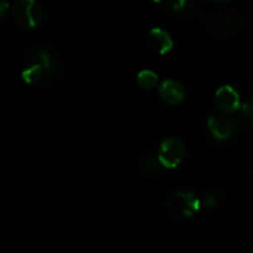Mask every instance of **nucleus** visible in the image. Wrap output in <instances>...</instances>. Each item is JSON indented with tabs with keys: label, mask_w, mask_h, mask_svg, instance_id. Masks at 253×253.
I'll use <instances>...</instances> for the list:
<instances>
[{
	"label": "nucleus",
	"mask_w": 253,
	"mask_h": 253,
	"mask_svg": "<svg viewBox=\"0 0 253 253\" xmlns=\"http://www.w3.org/2000/svg\"><path fill=\"white\" fill-rule=\"evenodd\" d=\"M26 63L36 64L42 71V81L44 84L56 83V79L62 76L63 63L56 48L46 44L35 43L26 51Z\"/></svg>",
	"instance_id": "nucleus-1"
},
{
	"label": "nucleus",
	"mask_w": 253,
	"mask_h": 253,
	"mask_svg": "<svg viewBox=\"0 0 253 253\" xmlns=\"http://www.w3.org/2000/svg\"><path fill=\"white\" fill-rule=\"evenodd\" d=\"M166 207L170 216L175 219H188L198 212L200 208V200L195 193L182 190V192L173 193L168 198Z\"/></svg>",
	"instance_id": "nucleus-2"
},
{
	"label": "nucleus",
	"mask_w": 253,
	"mask_h": 253,
	"mask_svg": "<svg viewBox=\"0 0 253 253\" xmlns=\"http://www.w3.org/2000/svg\"><path fill=\"white\" fill-rule=\"evenodd\" d=\"M11 12L16 24L27 30L36 29L43 19L42 7L36 0H16Z\"/></svg>",
	"instance_id": "nucleus-3"
},
{
	"label": "nucleus",
	"mask_w": 253,
	"mask_h": 253,
	"mask_svg": "<svg viewBox=\"0 0 253 253\" xmlns=\"http://www.w3.org/2000/svg\"><path fill=\"white\" fill-rule=\"evenodd\" d=\"M158 160L165 168H175L185 157V147L177 137H168L161 143L157 151Z\"/></svg>",
	"instance_id": "nucleus-4"
},
{
	"label": "nucleus",
	"mask_w": 253,
	"mask_h": 253,
	"mask_svg": "<svg viewBox=\"0 0 253 253\" xmlns=\"http://www.w3.org/2000/svg\"><path fill=\"white\" fill-rule=\"evenodd\" d=\"M215 105L222 114H234L240 109V95L236 89L222 85L215 93Z\"/></svg>",
	"instance_id": "nucleus-5"
},
{
	"label": "nucleus",
	"mask_w": 253,
	"mask_h": 253,
	"mask_svg": "<svg viewBox=\"0 0 253 253\" xmlns=\"http://www.w3.org/2000/svg\"><path fill=\"white\" fill-rule=\"evenodd\" d=\"M185 94L187 91H185L184 85L174 79H167L158 88V95L165 103L169 105H177L182 103L185 99Z\"/></svg>",
	"instance_id": "nucleus-6"
},
{
	"label": "nucleus",
	"mask_w": 253,
	"mask_h": 253,
	"mask_svg": "<svg viewBox=\"0 0 253 253\" xmlns=\"http://www.w3.org/2000/svg\"><path fill=\"white\" fill-rule=\"evenodd\" d=\"M208 128L216 140L224 141L232 136L235 125L231 119L225 115H211L208 119Z\"/></svg>",
	"instance_id": "nucleus-7"
},
{
	"label": "nucleus",
	"mask_w": 253,
	"mask_h": 253,
	"mask_svg": "<svg viewBox=\"0 0 253 253\" xmlns=\"http://www.w3.org/2000/svg\"><path fill=\"white\" fill-rule=\"evenodd\" d=\"M147 43L158 54H166L173 48V40L169 32L166 30L155 27L147 35Z\"/></svg>",
	"instance_id": "nucleus-8"
},
{
	"label": "nucleus",
	"mask_w": 253,
	"mask_h": 253,
	"mask_svg": "<svg viewBox=\"0 0 253 253\" xmlns=\"http://www.w3.org/2000/svg\"><path fill=\"white\" fill-rule=\"evenodd\" d=\"M157 152H145V155L140 158L137 163V170L142 177H155L162 169Z\"/></svg>",
	"instance_id": "nucleus-9"
},
{
	"label": "nucleus",
	"mask_w": 253,
	"mask_h": 253,
	"mask_svg": "<svg viewBox=\"0 0 253 253\" xmlns=\"http://www.w3.org/2000/svg\"><path fill=\"white\" fill-rule=\"evenodd\" d=\"M136 82H137V85L141 89H143V90H151V89H153L157 85L158 76L155 72L150 71V69H143V71H141L137 74Z\"/></svg>",
	"instance_id": "nucleus-10"
},
{
	"label": "nucleus",
	"mask_w": 253,
	"mask_h": 253,
	"mask_svg": "<svg viewBox=\"0 0 253 253\" xmlns=\"http://www.w3.org/2000/svg\"><path fill=\"white\" fill-rule=\"evenodd\" d=\"M22 79L27 84H35L42 81V71L36 64H26L21 74Z\"/></svg>",
	"instance_id": "nucleus-11"
},
{
	"label": "nucleus",
	"mask_w": 253,
	"mask_h": 253,
	"mask_svg": "<svg viewBox=\"0 0 253 253\" xmlns=\"http://www.w3.org/2000/svg\"><path fill=\"white\" fill-rule=\"evenodd\" d=\"M222 200H224V194L220 190L211 189L207 193V195L203 199V203L208 209H214V208L220 207L222 204Z\"/></svg>",
	"instance_id": "nucleus-12"
},
{
	"label": "nucleus",
	"mask_w": 253,
	"mask_h": 253,
	"mask_svg": "<svg viewBox=\"0 0 253 253\" xmlns=\"http://www.w3.org/2000/svg\"><path fill=\"white\" fill-rule=\"evenodd\" d=\"M168 1L170 9L175 12H182L184 10H187L188 7H190L192 5V0H166Z\"/></svg>",
	"instance_id": "nucleus-13"
},
{
	"label": "nucleus",
	"mask_w": 253,
	"mask_h": 253,
	"mask_svg": "<svg viewBox=\"0 0 253 253\" xmlns=\"http://www.w3.org/2000/svg\"><path fill=\"white\" fill-rule=\"evenodd\" d=\"M242 111V115L245 116L246 119H251L252 118V114H253V103H252V99H247L246 101H244L242 105H240Z\"/></svg>",
	"instance_id": "nucleus-14"
},
{
	"label": "nucleus",
	"mask_w": 253,
	"mask_h": 253,
	"mask_svg": "<svg viewBox=\"0 0 253 253\" xmlns=\"http://www.w3.org/2000/svg\"><path fill=\"white\" fill-rule=\"evenodd\" d=\"M9 9V1H7V0H0V20H1L2 17H5V15L7 14Z\"/></svg>",
	"instance_id": "nucleus-15"
},
{
	"label": "nucleus",
	"mask_w": 253,
	"mask_h": 253,
	"mask_svg": "<svg viewBox=\"0 0 253 253\" xmlns=\"http://www.w3.org/2000/svg\"><path fill=\"white\" fill-rule=\"evenodd\" d=\"M210 1H214V2H226V1H230V0H210Z\"/></svg>",
	"instance_id": "nucleus-16"
},
{
	"label": "nucleus",
	"mask_w": 253,
	"mask_h": 253,
	"mask_svg": "<svg viewBox=\"0 0 253 253\" xmlns=\"http://www.w3.org/2000/svg\"><path fill=\"white\" fill-rule=\"evenodd\" d=\"M153 1H155V2H163V1H166V0H153Z\"/></svg>",
	"instance_id": "nucleus-17"
}]
</instances>
